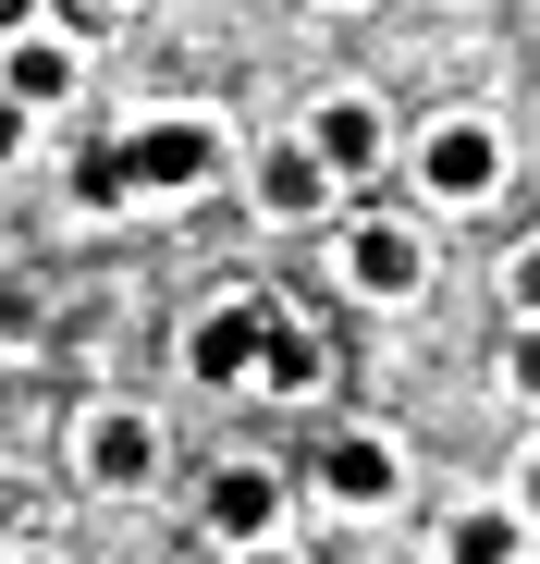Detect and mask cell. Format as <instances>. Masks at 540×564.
Listing matches in <instances>:
<instances>
[{"label":"cell","instance_id":"obj_8","mask_svg":"<svg viewBox=\"0 0 540 564\" xmlns=\"http://www.w3.org/2000/svg\"><path fill=\"white\" fill-rule=\"evenodd\" d=\"M246 381H270V393H307V381H320V344H307L295 319H270V332H258V368H246Z\"/></svg>","mask_w":540,"mask_h":564},{"label":"cell","instance_id":"obj_4","mask_svg":"<svg viewBox=\"0 0 540 564\" xmlns=\"http://www.w3.org/2000/svg\"><path fill=\"white\" fill-rule=\"evenodd\" d=\"M270 319H283V307H222V319L197 332V381H222V393H234L246 368H258V332H270Z\"/></svg>","mask_w":540,"mask_h":564},{"label":"cell","instance_id":"obj_17","mask_svg":"<svg viewBox=\"0 0 540 564\" xmlns=\"http://www.w3.org/2000/svg\"><path fill=\"white\" fill-rule=\"evenodd\" d=\"M13 25H25V0H0V37H13Z\"/></svg>","mask_w":540,"mask_h":564},{"label":"cell","instance_id":"obj_14","mask_svg":"<svg viewBox=\"0 0 540 564\" xmlns=\"http://www.w3.org/2000/svg\"><path fill=\"white\" fill-rule=\"evenodd\" d=\"M516 393L540 405V332H516Z\"/></svg>","mask_w":540,"mask_h":564},{"label":"cell","instance_id":"obj_5","mask_svg":"<svg viewBox=\"0 0 540 564\" xmlns=\"http://www.w3.org/2000/svg\"><path fill=\"white\" fill-rule=\"evenodd\" d=\"M356 282H369V295H418V234L406 221H356Z\"/></svg>","mask_w":540,"mask_h":564},{"label":"cell","instance_id":"obj_7","mask_svg":"<svg viewBox=\"0 0 540 564\" xmlns=\"http://www.w3.org/2000/svg\"><path fill=\"white\" fill-rule=\"evenodd\" d=\"M320 479H332L344 503H381V491H393V454H381L369 430H344V442H320Z\"/></svg>","mask_w":540,"mask_h":564},{"label":"cell","instance_id":"obj_3","mask_svg":"<svg viewBox=\"0 0 540 564\" xmlns=\"http://www.w3.org/2000/svg\"><path fill=\"white\" fill-rule=\"evenodd\" d=\"M492 172H504V160H492L479 123H442V135H430V197H455V209H467V197H492Z\"/></svg>","mask_w":540,"mask_h":564},{"label":"cell","instance_id":"obj_16","mask_svg":"<svg viewBox=\"0 0 540 564\" xmlns=\"http://www.w3.org/2000/svg\"><path fill=\"white\" fill-rule=\"evenodd\" d=\"M13 135H25V111H13V99H0V160H13Z\"/></svg>","mask_w":540,"mask_h":564},{"label":"cell","instance_id":"obj_18","mask_svg":"<svg viewBox=\"0 0 540 564\" xmlns=\"http://www.w3.org/2000/svg\"><path fill=\"white\" fill-rule=\"evenodd\" d=\"M246 564H283V552H246Z\"/></svg>","mask_w":540,"mask_h":564},{"label":"cell","instance_id":"obj_2","mask_svg":"<svg viewBox=\"0 0 540 564\" xmlns=\"http://www.w3.org/2000/svg\"><path fill=\"white\" fill-rule=\"evenodd\" d=\"M270 516H283V479L270 466H222L209 479V528L222 540H270Z\"/></svg>","mask_w":540,"mask_h":564},{"label":"cell","instance_id":"obj_9","mask_svg":"<svg viewBox=\"0 0 540 564\" xmlns=\"http://www.w3.org/2000/svg\"><path fill=\"white\" fill-rule=\"evenodd\" d=\"M0 99H13V111L74 99V62H62V50H13V62H0Z\"/></svg>","mask_w":540,"mask_h":564},{"label":"cell","instance_id":"obj_10","mask_svg":"<svg viewBox=\"0 0 540 564\" xmlns=\"http://www.w3.org/2000/svg\"><path fill=\"white\" fill-rule=\"evenodd\" d=\"M86 466H99V479H148V430L136 417H99V430H86Z\"/></svg>","mask_w":540,"mask_h":564},{"label":"cell","instance_id":"obj_1","mask_svg":"<svg viewBox=\"0 0 540 564\" xmlns=\"http://www.w3.org/2000/svg\"><path fill=\"white\" fill-rule=\"evenodd\" d=\"M123 172H136V197H148V184H197V172H209V123H148V135H123Z\"/></svg>","mask_w":540,"mask_h":564},{"label":"cell","instance_id":"obj_19","mask_svg":"<svg viewBox=\"0 0 540 564\" xmlns=\"http://www.w3.org/2000/svg\"><path fill=\"white\" fill-rule=\"evenodd\" d=\"M528 503H540V466H528Z\"/></svg>","mask_w":540,"mask_h":564},{"label":"cell","instance_id":"obj_15","mask_svg":"<svg viewBox=\"0 0 540 564\" xmlns=\"http://www.w3.org/2000/svg\"><path fill=\"white\" fill-rule=\"evenodd\" d=\"M516 307H528V319H540V246H528V258H516Z\"/></svg>","mask_w":540,"mask_h":564},{"label":"cell","instance_id":"obj_12","mask_svg":"<svg viewBox=\"0 0 540 564\" xmlns=\"http://www.w3.org/2000/svg\"><path fill=\"white\" fill-rule=\"evenodd\" d=\"M74 197H86V209H123V197H136L123 148H86V160H74Z\"/></svg>","mask_w":540,"mask_h":564},{"label":"cell","instance_id":"obj_13","mask_svg":"<svg viewBox=\"0 0 540 564\" xmlns=\"http://www.w3.org/2000/svg\"><path fill=\"white\" fill-rule=\"evenodd\" d=\"M455 564H516V516H455Z\"/></svg>","mask_w":540,"mask_h":564},{"label":"cell","instance_id":"obj_20","mask_svg":"<svg viewBox=\"0 0 540 564\" xmlns=\"http://www.w3.org/2000/svg\"><path fill=\"white\" fill-rule=\"evenodd\" d=\"M25 564H37V552H25Z\"/></svg>","mask_w":540,"mask_h":564},{"label":"cell","instance_id":"obj_6","mask_svg":"<svg viewBox=\"0 0 540 564\" xmlns=\"http://www.w3.org/2000/svg\"><path fill=\"white\" fill-rule=\"evenodd\" d=\"M307 160H320V172H369V160H381V111H369V99H332Z\"/></svg>","mask_w":540,"mask_h":564},{"label":"cell","instance_id":"obj_11","mask_svg":"<svg viewBox=\"0 0 540 564\" xmlns=\"http://www.w3.org/2000/svg\"><path fill=\"white\" fill-rule=\"evenodd\" d=\"M258 197H270V209H320L332 184H320V160H307V148H283V160L258 172Z\"/></svg>","mask_w":540,"mask_h":564}]
</instances>
